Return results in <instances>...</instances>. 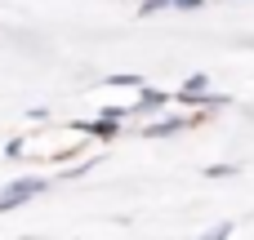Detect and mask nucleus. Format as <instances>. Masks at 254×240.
I'll list each match as a JSON object with an SVG mask.
<instances>
[{
	"instance_id": "f257e3e1",
	"label": "nucleus",
	"mask_w": 254,
	"mask_h": 240,
	"mask_svg": "<svg viewBox=\"0 0 254 240\" xmlns=\"http://www.w3.org/2000/svg\"><path fill=\"white\" fill-rule=\"evenodd\" d=\"M36 192H45V183H40V178H18V183H9V187L0 192V209H13L18 200H31Z\"/></svg>"
},
{
	"instance_id": "f03ea898",
	"label": "nucleus",
	"mask_w": 254,
	"mask_h": 240,
	"mask_svg": "<svg viewBox=\"0 0 254 240\" xmlns=\"http://www.w3.org/2000/svg\"><path fill=\"white\" fill-rule=\"evenodd\" d=\"M165 102H170L165 94H156V89H147V94H138V102H134L129 111H134V116H152V111H161Z\"/></svg>"
},
{
	"instance_id": "7ed1b4c3",
	"label": "nucleus",
	"mask_w": 254,
	"mask_h": 240,
	"mask_svg": "<svg viewBox=\"0 0 254 240\" xmlns=\"http://www.w3.org/2000/svg\"><path fill=\"white\" fill-rule=\"evenodd\" d=\"M205 0H143V13H156V9H201Z\"/></svg>"
},
{
	"instance_id": "20e7f679",
	"label": "nucleus",
	"mask_w": 254,
	"mask_h": 240,
	"mask_svg": "<svg viewBox=\"0 0 254 240\" xmlns=\"http://www.w3.org/2000/svg\"><path fill=\"white\" fill-rule=\"evenodd\" d=\"M183 125H188L183 116H165V120H156L147 134H152V138H161V134H174V129H183Z\"/></svg>"
},
{
	"instance_id": "39448f33",
	"label": "nucleus",
	"mask_w": 254,
	"mask_h": 240,
	"mask_svg": "<svg viewBox=\"0 0 254 240\" xmlns=\"http://www.w3.org/2000/svg\"><path fill=\"white\" fill-rule=\"evenodd\" d=\"M228 236H232V223H219L214 232H205V236H201V240H228Z\"/></svg>"
},
{
	"instance_id": "423d86ee",
	"label": "nucleus",
	"mask_w": 254,
	"mask_h": 240,
	"mask_svg": "<svg viewBox=\"0 0 254 240\" xmlns=\"http://www.w3.org/2000/svg\"><path fill=\"white\" fill-rule=\"evenodd\" d=\"M205 85H210L205 76H188V94H205Z\"/></svg>"
}]
</instances>
